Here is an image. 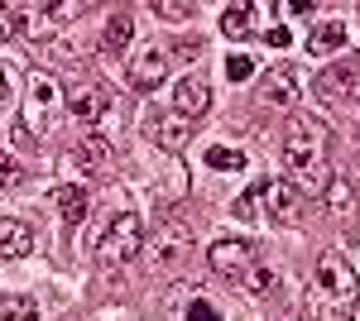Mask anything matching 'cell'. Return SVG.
I'll return each instance as SVG.
<instances>
[{
  "instance_id": "8fae6325",
  "label": "cell",
  "mask_w": 360,
  "mask_h": 321,
  "mask_svg": "<svg viewBox=\"0 0 360 321\" xmlns=\"http://www.w3.org/2000/svg\"><path fill=\"white\" fill-rule=\"evenodd\" d=\"M193 120H183L178 110H154L149 120H144V134L159 144V149H168V154H178V149H188V139H193Z\"/></svg>"
},
{
  "instance_id": "4316f807",
  "label": "cell",
  "mask_w": 360,
  "mask_h": 321,
  "mask_svg": "<svg viewBox=\"0 0 360 321\" xmlns=\"http://www.w3.org/2000/svg\"><path fill=\"white\" fill-rule=\"evenodd\" d=\"M149 10L159 20H193V5L188 0H149Z\"/></svg>"
},
{
  "instance_id": "7c38bea8",
  "label": "cell",
  "mask_w": 360,
  "mask_h": 321,
  "mask_svg": "<svg viewBox=\"0 0 360 321\" xmlns=\"http://www.w3.org/2000/svg\"><path fill=\"white\" fill-rule=\"evenodd\" d=\"M298 101H303V72H298L293 63H278V67H269V77H264V106L293 110Z\"/></svg>"
},
{
  "instance_id": "ac0fdd59",
  "label": "cell",
  "mask_w": 360,
  "mask_h": 321,
  "mask_svg": "<svg viewBox=\"0 0 360 321\" xmlns=\"http://www.w3.org/2000/svg\"><path fill=\"white\" fill-rule=\"evenodd\" d=\"M58 211H63L68 225H82L86 211H91V192H86L82 183H63V188H58Z\"/></svg>"
},
{
  "instance_id": "6da1fadb",
  "label": "cell",
  "mask_w": 360,
  "mask_h": 321,
  "mask_svg": "<svg viewBox=\"0 0 360 321\" xmlns=\"http://www.w3.org/2000/svg\"><path fill=\"white\" fill-rule=\"evenodd\" d=\"M283 159H288V183L303 197H322L332 188V163H327V125L317 115H293L283 130Z\"/></svg>"
},
{
  "instance_id": "277c9868",
  "label": "cell",
  "mask_w": 360,
  "mask_h": 321,
  "mask_svg": "<svg viewBox=\"0 0 360 321\" xmlns=\"http://www.w3.org/2000/svg\"><path fill=\"white\" fill-rule=\"evenodd\" d=\"M356 293H360V283H356V268L346 264V254H322V264H317V278H312V297L317 302H327L336 317H346L351 307H356Z\"/></svg>"
},
{
  "instance_id": "f1b7e54d",
  "label": "cell",
  "mask_w": 360,
  "mask_h": 321,
  "mask_svg": "<svg viewBox=\"0 0 360 321\" xmlns=\"http://www.w3.org/2000/svg\"><path fill=\"white\" fill-rule=\"evenodd\" d=\"M188 317H193V321H221V312H217L212 302H193V307H188Z\"/></svg>"
},
{
  "instance_id": "d6a6232c",
  "label": "cell",
  "mask_w": 360,
  "mask_h": 321,
  "mask_svg": "<svg viewBox=\"0 0 360 321\" xmlns=\"http://www.w3.org/2000/svg\"><path fill=\"white\" fill-rule=\"evenodd\" d=\"M10 34H15V20H10V10H5V5H0V44H5V39H10Z\"/></svg>"
},
{
  "instance_id": "484cf974",
  "label": "cell",
  "mask_w": 360,
  "mask_h": 321,
  "mask_svg": "<svg viewBox=\"0 0 360 321\" xmlns=\"http://www.w3.org/2000/svg\"><path fill=\"white\" fill-rule=\"evenodd\" d=\"M240 288H245V293H255V297H264L269 293V288H274V268H264V264H255L245 273V278H240Z\"/></svg>"
},
{
  "instance_id": "9a60e30c",
  "label": "cell",
  "mask_w": 360,
  "mask_h": 321,
  "mask_svg": "<svg viewBox=\"0 0 360 321\" xmlns=\"http://www.w3.org/2000/svg\"><path fill=\"white\" fill-rule=\"evenodd\" d=\"M346 44H351L346 20H317L312 34H307V53L312 58H327V53H336V48H346Z\"/></svg>"
},
{
  "instance_id": "7402d4cb",
  "label": "cell",
  "mask_w": 360,
  "mask_h": 321,
  "mask_svg": "<svg viewBox=\"0 0 360 321\" xmlns=\"http://www.w3.org/2000/svg\"><path fill=\"white\" fill-rule=\"evenodd\" d=\"M259 202H264V178H259L255 188H245L240 197H236L231 216H236V221H255V216H259Z\"/></svg>"
},
{
  "instance_id": "9c48e42d",
  "label": "cell",
  "mask_w": 360,
  "mask_h": 321,
  "mask_svg": "<svg viewBox=\"0 0 360 321\" xmlns=\"http://www.w3.org/2000/svg\"><path fill=\"white\" fill-rule=\"evenodd\" d=\"M207 259H212V268L221 273V278H245L250 268L259 264V249H255V240H217L212 249H207Z\"/></svg>"
},
{
  "instance_id": "4fadbf2b",
  "label": "cell",
  "mask_w": 360,
  "mask_h": 321,
  "mask_svg": "<svg viewBox=\"0 0 360 321\" xmlns=\"http://www.w3.org/2000/svg\"><path fill=\"white\" fill-rule=\"evenodd\" d=\"M207 106H212V86H207V81L202 77H183L178 81V91H173V110H178V115H183V120H202V115H207Z\"/></svg>"
},
{
  "instance_id": "83f0119b",
  "label": "cell",
  "mask_w": 360,
  "mask_h": 321,
  "mask_svg": "<svg viewBox=\"0 0 360 321\" xmlns=\"http://www.w3.org/2000/svg\"><path fill=\"white\" fill-rule=\"evenodd\" d=\"M322 197H327L332 211H351V188H346V183H336V178H332V188L322 192Z\"/></svg>"
},
{
  "instance_id": "2e32d148",
  "label": "cell",
  "mask_w": 360,
  "mask_h": 321,
  "mask_svg": "<svg viewBox=\"0 0 360 321\" xmlns=\"http://www.w3.org/2000/svg\"><path fill=\"white\" fill-rule=\"evenodd\" d=\"M34 249V230L15 216H0V259H25Z\"/></svg>"
},
{
  "instance_id": "5bb4252c",
  "label": "cell",
  "mask_w": 360,
  "mask_h": 321,
  "mask_svg": "<svg viewBox=\"0 0 360 321\" xmlns=\"http://www.w3.org/2000/svg\"><path fill=\"white\" fill-rule=\"evenodd\" d=\"M10 20H15V29H20V39H29V44H49V39L58 34L53 10H34V5H25V10H10Z\"/></svg>"
},
{
  "instance_id": "ba28073f",
  "label": "cell",
  "mask_w": 360,
  "mask_h": 321,
  "mask_svg": "<svg viewBox=\"0 0 360 321\" xmlns=\"http://www.w3.org/2000/svg\"><path fill=\"white\" fill-rule=\"evenodd\" d=\"M149 254H154V268H183L188 254H193V230L183 221H164L154 230V249Z\"/></svg>"
},
{
  "instance_id": "52a82bcc",
  "label": "cell",
  "mask_w": 360,
  "mask_h": 321,
  "mask_svg": "<svg viewBox=\"0 0 360 321\" xmlns=\"http://www.w3.org/2000/svg\"><path fill=\"white\" fill-rule=\"evenodd\" d=\"M303 207H307V197L288 178H264V216L274 221V225H298L303 221Z\"/></svg>"
},
{
  "instance_id": "8992f818",
  "label": "cell",
  "mask_w": 360,
  "mask_h": 321,
  "mask_svg": "<svg viewBox=\"0 0 360 321\" xmlns=\"http://www.w3.org/2000/svg\"><path fill=\"white\" fill-rule=\"evenodd\" d=\"M356 86H360V81H356V67H351V63H332V67H322V72L312 77V96H317L327 110H336V115H341V110L356 101Z\"/></svg>"
},
{
  "instance_id": "30bf717a",
  "label": "cell",
  "mask_w": 360,
  "mask_h": 321,
  "mask_svg": "<svg viewBox=\"0 0 360 321\" xmlns=\"http://www.w3.org/2000/svg\"><path fill=\"white\" fill-rule=\"evenodd\" d=\"M168 77V53L164 48H135L130 53V63H125V81L135 86V91H154V86H164Z\"/></svg>"
},
{
  "instance_id": "836d02e7",
  "label": "cell",
  "mask_w": 360,
  "mask_h": 321,
  "mask_svg": "<svg viewBox=\"0 0 360 321\" xmlns=\"http://www.w3.org/2000/svg\"><path fill=\"white\" fill-rule=\"evenodd\" d=\"M356 115H360V110H356Z\"/></svg>"
},
{
  "instance_id": "7a4b0ae2",
  "label": "cell",
  "mask_w": 360,
  "mask_h": 321,
  "mask_svg": "<svg viewBox=\"0 0 360 321\" xmlns=\"http://www.w3.org/2000/svg\"><path fill=\"white\" fill-rule=\"evenodd\" d=\"M68 115V91L53 72H34L25 86V130L29 134H53Z\"/></svg>"
},
{
  "instance_id": "603a6c76",
  "label": "cell",
  "mask_w": 360,
  "mask_h": 321,
  "mask_svg": "<svg viewBox=\"0 0 360 321\" xmlns=\"http://www.w3.org/2000/svg\"><path fill=\"white\" fill-rule=\"evenodd\" d=\"M207 168H217V173H226V168L240 173V168H245V154H236V149H226V144H212V149H207Z\"/></svg>"
},
{
  "instance_id": "3957f363",
  "label": "cell",
  "mask_w": 360,
  "mask_h": 321,
  "mask_svg": "<svg viewBox=\"0 0 360 321\" xmlns=\"http://www.w3.org/2000/svg\"><path fill=\"white\" fill-rule=\"evenodd\" d=\"M144 254V221L135 211H120L106 221V230H101V240H96V264L101 268H120L139 259Z\"/></svg>"
},
{
  "instance_id": "cb8c5ba5",
  "label": "cell",
  "mask_w": 360,
  "mask_h": 321,
  "mask_svg": "<svg viewBox=\"0 0 360 321\" xmlns=\"http://www.w3.org/2000/svg\"><path fill=\"white\" fill-rule=\"evenodd\" d=\"M25 163L15 159V154H0V192H15V188H25Z\"/></svg>"
},
{
  "instance_id": "f546056e",
  "label": "cell",
  "mask_w": 360,
  "mask_h": 321,
  "mask_svg": "<svg viewBox=\"0 0 360 321\" xmlns=\"http://www.w3.org/2000/svg\"><path fill=\"white\" fill-rule=\"evenodd\" d=\"M10 101H15V81H10V72L0 67V110L10 106Z\"/></svg>"
},
{
  "instance_id": "e0dca14e",
  "label": "cell",
  "mask_w": 360,
  "mask_h": 321,
  "mask_svg": "<svg viewBox=\"0 0 360 321\" xmlns=\"http://www.w3.org/2000/svg\"><path fill=\"white\" fill-rule=\"evenodd\" d=\"M72 163H77L82 173H101V168L111 163V139H106V134H86L82 144L72 149Z\"/></svg>"
},
{
  "instance_id": "5b68a950",
  "label": "cell",
  "mask_w": 360,
  "mask_h": 321,
  "mask_svg": "<svg viewBox=\"0 0 360 321\" xmlns=\"http://www.w3.org/2000/svg\"><path fill=\"white\" fill-rule=\"evenodd\" d=\"M111 86L106 81H72L68 86V115H77V125L82 130H96L101 120H111Z\"/></svg>"
},
{
  "instance_id": "4dcf8cb0",
  "label": "cell",
  "mask_w": 360,
  "mask_h": 321,
  "mask_svg": "<svg viewBox=\"0 0 360 321\" xmlns=\"http://www.w3.org/2000/svg\"><path fill=\"white\" fill-rule=\"evenodd\" d=\"M264 39H269L274 48H288V44H293V34H288V29H283V25H274V29H269V34H264Z\"/></svg>"
},
{
  "instance_id": "1f68e13d",
  "label": "cell",
  "mask_w": 360,
  "mask_h": 321,
  "mask_svg": "<svg viewBox=\"0 0 360 321\" xmlns=\"http://www.w3.org/2000/svg\"><path fill=\"white\" fill-rule=\"evenodd\" d=\"M283 10H288V15H293V20H312V5H307V0H288V5H283Z\"/></svg>"
},
{
  "instance_id": "d4e9b609",
  "label": "cell",
  "mask_w": 360,
  "mask_h": 321,
  "mask_svg": "<svg viewBox=\"0 0 360 321\" xmlns=\"http://www.w3.org/2000/svg\"><path fill=\"white\" fill-rule=\"evenodd\" d=\"M255 72H259L255 53H226V77H231V81H250Z\"/></svg>"
},
{
  "instance_id": "44dd1931",
  "label": "cell",
  "mask_w": 360,
  "mask_h": 321,
  "mask_svg": "<svg viewBox=\"0 0 360 321\" xmlns=\"http://www.w3.org/2000/svg\"><path fill=\"white\" fill-rule=\"evenodd\" d=\"M0 321H39V302L29 293H0Z\"/></svg>"
},
{
  "instance_id": "d6986e66",
  "label": "cell",
  "mask_w": 360,
  "mask_h": 321,
  "mask_svg": "<svg viewBox=\"0 0 360 321\" xmlns=\"http://www.w3.org/2000/svg\"><path fill=\"white\" fill-rule=\"evenodd\" d=\"M255 20H259V10L255 5H231V10H221V34L226 39H250V29H255Z\"/></svg>"
},
{
  "instance_id": "ffe728a7",
  "label": "cell",
  "mask_w": 360,
  "mask_h": 321,
  "mask_svg": "<svg viewBox=\"0 0 360 321\" xmlns=\"http://www.w3.org/2000/svg\"><path fill=\"white\" fill-rule=\"evenodd\" d=\"M130 34H135V20H130V15L120 10V15H111V20H106L101 48H106V53H125V48H130Z\"/></svg>"
}]
</instances>
